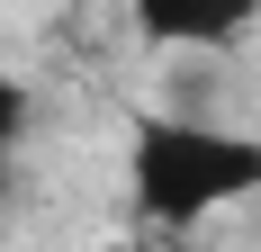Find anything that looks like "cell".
I'll list each match as a JSON object with an SVG mask.
<instances>
[{
	"mask_svg": "<svg viewBox=\"0 0 261 252\" xmlns=\"http://www.w3.org/2000/svg\"><path fill=\"white\" fill-rule=\"evenodd\" d=\"M126 189H135V216H153V225H171V234L207 225L216 207L261 198V135L198 126V117H135Z\"/></svg>",
	"mask_w": 261,
	"mask_h": 252,
	"instance_id": "6da1fadb",
	"label": "cell"
},
{
	"mask_svg": "<svg viewBox=\"0 0 261 252\" xmlns=\"http://www.w3.org/2000/svg\"><path fill=\"white\" fill-rule=\"evenodd\" d=\"M144 36H162V45H225V36H243V9H216V18L153 9V18H144Z\"/></svg>",
	"mask_w": 261,
	"mask_h": 252,
	"instance_id": "7a4b0ae2",
	"label": "cell"
},
{
	"mask_svg": "<svg viewBox=\"0 0 261 252\" xmlns=\"http://www.w3.org/2000/svg\"><path fill=\"white\" fill-rule=\"evenodd\" d=\"M27 117H36V99H27V81L0 72V162H9V144L27 135Z\"/></svg>",
	"mask_w": 261,
	"mask_h": 252,
	"instance_id": "3957f363",
	"label": "cell"
},
{
	"mask_svg": "<svg viewBox=\"0 0 261 252\" xmlns=\"http://www.w3.org/2000/svg\"><path fill=\"white\" fill-rule=\"evenodd\" d=\"M9 198H18V162H0V207H9Z\"/></svg>",
	"mask_w": 261,
	"mask_h": 252,
	"instance_id": "277c9868",
	"label": "cell"
},
{
	"mask_svg": "<svg viewBox=\"0 0 261 252\" xmlns=\"http://www.w3.org/2000/svg\"><path fill=\"white\" fill-rule=\"evenodd\" d=\"M99 252H144V243H99Z\"/></svg>",
	"mask_w": 261,
	"mask_h": 252,
	"instance_id": "5b68a950",
	"label": "cell"
}]
</instances>
